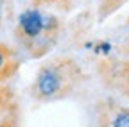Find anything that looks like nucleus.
Returning <instances> with one entry per match:
<instances>
[{
    "label": "nucleus",
    "instance_id": "nucleus-1",
    "mask_svg": "<svg viewBox=\"0 0 129 127\" xmlns=\"http://www.w3.org/2000/svg\"><path fill=\"white\" fill-rule=\"evenodd\" d=\"M86 81V72L72 57H56L40 68L30 88L32 99L38 102L61 100L81 88Z\"/></svg>",
    "mask_w": 129,
    "mask_h": 127
},
{
    "label": "nucleus",
    "instance_id": "nucleus-2",
    "mask_svg": "<svg viewBox=\"0 0 129 127\" xmlns=\"http://www.w3.org/2000/svg\"><path fill=\"white\" fill-rule=\"evenodd\" d=\"M61 34V22L40 9H27L20 14L14 38L32 57H43L54 49Z\"/></svg>",
    "mask_w": 129,
    "mask_h": 127
},
{
    "label": "nucleus",
    "instance_id": "nucleus-3",
    "mask_svg": "<svg viewBox=\"0 0 129 127\" xmlns=\"http://www.w3.org/2000/svg\"><path fill=\"white\" fill-rule=\"evenodd\" d=\"M99 75L108 88L129 97V61L102 59L99 63Z\"/></svg>",
    "mask_w": 129,
    "mask_h": 127
},
{
    "label": "nucleus",
    "instance_id": "nucleus-4",
    "mask_svg": "<svg viewBox=\"0 0 129 127\" xmlns=\"http://www.w3.org/2000/svg\"><path fill=\"white\" fill-rule=\"evenodd\" d=\"M97 127H129V107L113 99L101 100L97 106Z\"/></svg>",
    "mask_w": 129,
    "mask_h": 127
},
{
    "label": "nucleus",
    "instance_id": "nucleus-5",
    "mask_svg": "<svg viewBox=\"0 0 129 127\" xmlns=\"http://www.w3.org/2000/svg\"><path fill=\"white\" fill-rule=\"evenodd\" d=\"M22 65L20 56L14 49H11L9 45L0 43V84L7 79H11L16 72H18Z\"/></svg>",
    "mask_w": 129,
    "mask_h": 127
},
{
    "label": "nucleus",
    "instance_id": "nucleus-6",
    "mask_svg": "<svg viewBox=\"0 0 129 127\" xmlns=\"http://www.w3.org/2000/svg\"><path fill=\"white\" fill-rule=\"evenodd\" d=\"M14 113V97L9 88L0 86V120Z\"/></svg>",
    "mask_w": 129,
    "mask_h": 127
},
{
    "label": "nucleus",
    "instance_id": "nucleus-7",
    "mask_svg": "<svg viewBox=\"0 0 129 127\" xmlns=\"http://www.w3.org/2000/svg\"><path fill=\"white\" fill-rule=\"evenodd\" d=\"M124 2H127V0H99V16L104 20L108 14L115 13L118 7H122Z\"/></svg>",
    "mask_w": 129,
    "mask_h": 127
},
{
    "label": "nucleus",
    "instance_id": "nucleus-8",
    "mask_svg": "<svg viewBox=\"0 0 129 127\" xmlns=\"http://www.w3.org/2000/svg\"><path fill=\"white\" fill-rule=\"evenodd\" d=\"M36 6H59V7H63V6H68V4H72L74 0H32Z\"/></svg>",
    "mask_w": 129,
    "mask_h": 127
},
{
    "label": "nucleus",
    "instance_id": "nucleus-9",
    "mask_svg": "<svg viewBox=\"0 0 129 127\" xmlns=\"http://www.w3.org/2000/svg\"><path fill=\"white\" fill-rule=\"evenodd\" d=\"M0 127H18V125H16V116L9 115L4 120H0Z\"/></svg>",
    "mask_w": 129,
    "mask_h": 127
},
{
    "label": "nucleus",
    "instance_id": "nucleus-10",
    "mask_svg": "<svg viewBox=\"0 0 129 127\" xmlns=\"http://www.w3.org/2000/svg\"><path fill=\"white\" fill-rule=\"evenodd\" d=\"M95 50H97V52H102V54H108V52H109V45H108V43H101L99 49H95Z\"/></svg>",
    "mask_w": 129,
    "mask_h": 127
}]
</instances>
